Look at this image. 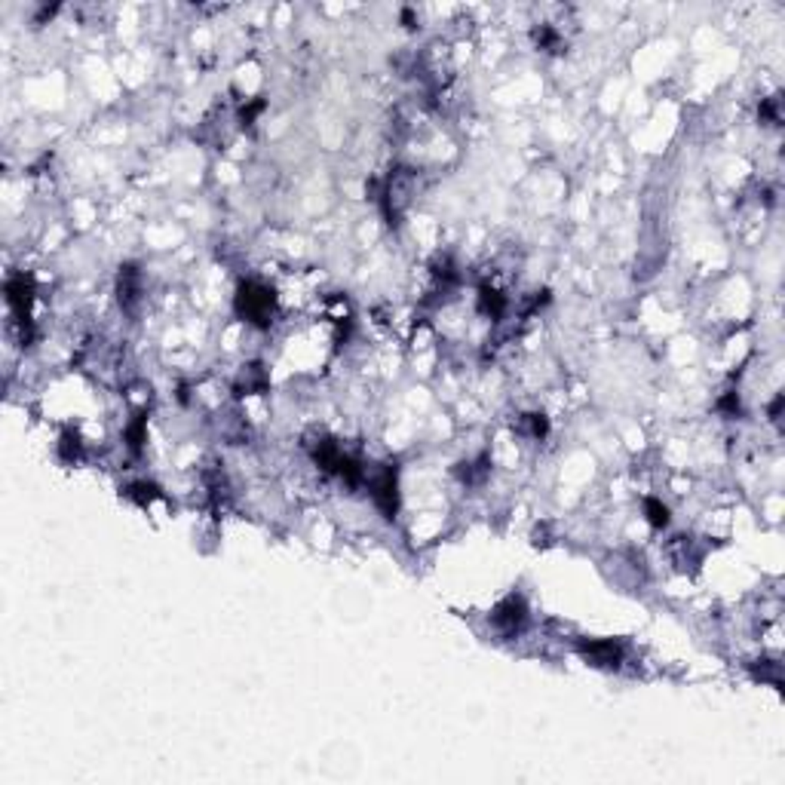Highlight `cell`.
<instances>
[{"label":"cell","mask_w":785,"mask_h":785,"mask_svg":"<svg viewBox=\"0 0 785 785\" xmlns=\"http://www.w3.org/2000/svg\"><path fill=\"white\" fill-rule=\"evenodd\" d=\"M273 307H276V295L270 286L258 280H245L240 282L236 289V298H234V310L243 322H252V326L264 328L273 317Z\"/></svg>","instance_id":"cell-1"},{"label":"cell","mask_w":785,"mask_h":785,"mask_svg":"<svg viewBox=\"0 0 785 785\" xmlns=\"http://www.w3.org/2000/svg\"><path fill=\"white\" fill-rule=\"evenodd\" d=\"M577 653H580L589 666L620 669L623 657H626V648H623L620 641H613V638H583V641H577Z\"/></svg>","instance_id":"cell-2"},{"label":"cell","mask_w":785,"mask_h":785,"mask_svg":"<svg viewBox=\"0 0 785 785\" xmlns=\"http://www.w3.org/2000/svg\"><path fill=\"white\" fill-rule=\"evenodd\" d=\"M372 500L381 510L383 519H396V512H399V469H396V464H387L372 479Z\"/></svg>","instance_id":"cell-3"},{"label":"cell","mask_w":785,"mask_h":785,"mask_svg":"<svg viewBox=\"0 0 785 785\" xmlns=\"http://www.w3.org/2000/svg\"><path fill=\"white\" fill-rule=\"evenodd\" d=\"M491 623H494V629H500L503 635H515L528 623L525 595H521V592H510L503 602H497L494 611H491Z\"/></svg>","instance_id":"cell-4"},{"label":"cell","mask_w":785,"mask_h":785,"mask_svg":"<svg viewBox=\"0 0 785 785\" xmlns=\"http://www.w3.org/2000/svg\"><path fill=\"white\" fill-rule=\"evenodd\" d=\"M31 301H34V282L28 280V276H13V280H6V304H10V310L15 313V319L22 322V326H28V310H31Z\"/></svg>","instance_id":"cell-5"},{"label":"cell","mask_w":785,"mask_h":785,"mask_svg":"<svg viewBox=\"0 0 785 785\" xmlns=\"http://www.w3.org/2000/svg\"><path fill=\"white\" fill-rule=\"evenodd\" d=\"M138 295H142V273L135 270V264H123L120 276H117V298L123 310L132 313L138 304Z\"/></svg>","instance_id":"cell-6"},{"label":"cell","mask_w":785,"mask_h":785,"mask_svg":"<svg viewBox=\"0 0 785 785\" xmlns=\"http://www.w3.org/2000/svg\"><path fill=\"white\" fill-rule=\"evenodd\" d=\"M479 310L485 313V317H491V319H500L506 313V298L500 295L497 289L482 286L479 289Z\"/></svg>","instance_id":"cell-7"},{"label":"cell","mask_w":785,"mask_h":785,"mask_svg":"<svg viewBox=\"0 0 785 785\" xmlns=\"http://www.w3.org/2000/svg\"><path fill=\"white\" fill-rule=\"evenodd\" d=\"M644 519H648V525L650 528H666L669 525V506L663 503V500H657V497H648L644 500Z\"/></svg>","instance_id":"cell-8"},{"label":"cell","mask_w":785,"mask_h":785,"mask_svg":"<svg viewBox=\"0 0 785 785\" xmlns=\"http://www.w3.org/2000/svg\"><path fill=\"white\" fill-rule=\"evenodd\" d=\"M144 439H148V418H144V414H135V420L126 427V442H129V448L138 454L144 445Z\"/></svg>","instance_id":"cell-9"},{"label":"cell","mask_w":785,"mask_h":785,"mask_svg":"<svg viewBox=\"0 0 785 785\" xmlns=\"http://www.w3.org/2000/svg\"><path fill=\"white\" fill-rule=\"evenodd\" d=\"M80 451H83L80 436H77L74 429H65V433H61V439H59V454H61V460L74 464V460L80 457Z\"/></svg>","instance_id":"cell-10"},{"label":"cell","mask_w":785,"mask_h":785,"mask_svg":"<svg viewBox=\"0 0 785 785\" xmlns=\"http://www.w3.org/2000/svg\"><path fill=\"white\" fill-rule=\"evenodd\" d=\"M126 497H132L142 506H148L153 497H160V488H157V485H151V482H135V485H129Z\"/></svg>","instance_id":"cell-11"},{"label":"cell","mask_w":785,"mask_h":785,"mask_svg":"<svg viewBox=\"0 0 785 785\" xmlns=\"http://www.w3.org/2000/svg\"><path fill=\"white\" fill-rule=\"evenodd\" d=\"M243 383H245V390H264L267 378H264V372H261V365H249V368H245Z\"/></svg>","instance_id":"cell-12"},{"label":"cell","mask_w":785,"mask_h":785,"mask_svg":"<svg viewBox=\"0 0 785 785\" xmlns=\"http://www.w3.org/2000/svg\"><path fill=\"white\" fill-rule=\"evenodd\" d=\"M537 43H540V49H549V52H556L561 46L558 34L552 28H540V31H537Z\"/></svg>","instance_id":"cell-13"},{"label":"cell","mask_w":785,"mask_h":785,"mask_svg":"<svg viewBox=\"0 0 785 785\" xmlns=\"http://www.w3.org/2000/svg\"><path fill=\"white\" fill-rule=\"evenodd\" d=\"M264 111V102H249V105H243V111H240V120H243V126H252V123H255V117L258 114Z\"/></svg>","instance_id":"cell-14"},{"label":"cell","mask_w":785,"mask_h":785,"mask_svg":"<svg viewBox=\"0 0 785 785\" xmlns=\"http://www.w3.org/2000/svg\"><path fill=\"white\" fill-rule=\"evenodd\" d=\"M528 423H531V436L534 439H543L546 433H549V420H546L543 414H528Z\"/></svg>","instance_id":"cell-15"},{"label":"cell","mask_w":785,"mask_h":785,"mask_svg":"<svg viewBox=\"0 0 785 785\" xmlns=\"http://www.w3.org/2000/svg\"><path fill=\"white\" fill-rule=\"evenodd\" d=\"M718 408L724 414H730V418H736V414H740V396H736V392H727V396L718 402Z\"/></svg>","instance_id":"cell-16"},{"label":"cell","mask_w":785,"mask_h":785,"mask_svg":"<svg viewBox=\"0 0 785 785\" xmlns=\"http://www.w3.org/2000/svg\"><path fill=\"white\" fill-rule=\"evenodd\" d=\"M761 117H764V120H770V123H776V120H779V111H776V98H770V102H764V105H761Z\"/></svg>","instance_id":"cell-17"},{"label":"cell","mask_w":785,"mask_h":785,"mask_svg":"<svg viewBox=\"0 0 785 785\" xmlns=\"http://www.w3.org/2000/svg\"><path fill=\"white\" fill-rule=\"evenodd\" d=\"M779 411H782V396H776L770 405V420H779Z\"/></svg>","instance_id":"cell-18"}]
</instances>
